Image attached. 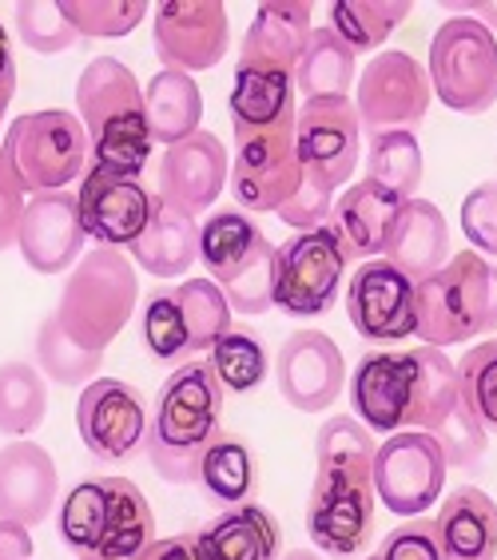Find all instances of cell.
<instances>
[{
    "instance_id": "6da1fadb",
    "label": "cell",
    "mask_w": 497,
    "mask_h": 560,
    "mask_svg": "<svg viewBox=\"0 0 497 560\" xmlns=\"http://www.w3.org/2000/svg\"><path fill=\"white\" fill-rule=\"evenodd\" d=\"M77 112L88 136L92 167L104 175L140 179L152 160V136L143 116V88L116 56H96L77 80Z\"/></svg>"
},
{
    "instance_id": "7a4b0ae2",
    "label": "cell",
    "mask_w": 497,
    "mask_h": 560,
    "mask_svg": "<svg viewBox=\"0 0 497 560\" xmlns=\"http://www.w3.org/2000/svg\"><path fill=\"white\" fill-rule=\"evenodd\" d=\"M223 389L207 362H184L155 394L143 453L167 486H195L199 457L223 425Z\"/></svg>"
},
{
    "instance_id": "3957f363",
    "label": "cell",
    "mask_w": 497,
    "mask_h": 560,
    "mask_svg": "<svg viewBox=\"0 0 497 560\" xmlns=\"http://www.w3.org/2000/svg\"><path fill=\"white\" fill-rule=\"evenodd\" d=\"M497 330V267L477 250H458L430 279L414 282V335L421 346L470 342Z\"/></svg>"
},
{
    "instance_id": "277c9868",
    "label": "cell",
    "mask_w": 497,
    "mask_h": 560,
    "mask_svg": "<svg viewBox=\"0 0 497 560\" xmlns=\"http://www.w3.org/2000/svg\"><path fill=\"white\" fill-rule=\"evenodd\" d=\"M140 302V279L124 250L96 247L68 270L65 291L56 302V323L84 350L104 354L131 323Z\"/></svg>"
},
{
    "instance_id": "5b68a950",
    "label": "cell",
    "mask_w": 497,
    "mask_h": 560,
    "mask_svg": "<svg viewBox=\"0 0 497 560\" xmlns=\"http://www.w3.org/2000/svg\"><path fill=\"white\" fill-rule=\"evenodd\" d=\"M0 163L24 195L65 191L88 172V136L77 112H24L0 140Z\"/></svg>"
},
{
    "instance_id": "8992f818",
    "label": "cell",
    "mask_w": 497,
    "mask_h": 560,
    "mask_svg": "<svg viewBox=\"0 0 497 560\" xmlns=\"http://www.w3.org/2000/svg\"><path fill=\"white\" fill-rule=\"evenodd\" d=\"M199 259L235 314L270 311L275 247L247 211H239V207L211 211L199 226Z\"/></svg>"
},
{
    "instance_id": "52a82bcc",
    "label": "cell",
    "mask_w": 497,
    "mask_h": 560,
    "mask_svg": "<svg viewBox=\"0 0 497 560\" xmlns=\"http://www.w3.org/2000/svg\"><path fill=\"white\" fill-rule=\"evenodd\" d=\"M350 250L331 223L299 231L282 247H275V275H270V306L287 318H319L335 306L338 287L350 267Z\"/></svg>"
},
{
    "instance_id": "ba28073f",
    "label": "cell",
    "mask_w": 497,
    "mask_h": 560,
    "mask_svg": "<svg viewBox=\"0 0 497 560\" xmlns=\"http://www.w3.org/2000/svg\"><path fill=\"white\" fill-rule=\"evenodd\" d=\"M430 92L450 112L482 116L497 100V40L474 16H450L430 44Z\"/></svg>"
},
{
    "instance_id": "9c48e42d",
    "label": "cell",
    "mask_w": 497,
    "mask_h": 560,
    "mask_svg": "<svg viewBox=\"0 0 497 560\" xmlns=\"http://www.w3.org/2000/svg\"><path fill=\"white\" fill-rule=\"evenodd\" d=\"M446 457L430 433L402 430L390 433L374 453L370 465V486L382 505L402 521L421 517L446 489Z\"/></svg>"
},
{
    "instance_id": "30bf717a",
    "label": "cell",
    "mask_w": 497,
    "mask_h": 560,
    "mask_svg": "<svg viewBox=\"0 0 497 560\" xmlns=\"http://www.w3.org/2000/svg\"><path fill=\"white\" fill-rule=\"evenodd\" d=\"M430 75L411 52H379L355 80V116L367 136L411 131L430 108Z\"/></svg>"
},
{
    "instance_id": "8fae6325",
    "label": "cell",
    "mask_w": 497,
    "mask_h": 560,
    "mask_svg": "<svg viewBox=\"0 0 497 560\" xmlns=\"http://www.w3.org/2000/svg\"><path fill=\"white\" fill-rule=\"evenodd\" d=\"M77 430L96 462H128L148 438V401L119 377H96L80 389Z\"/></svg>"
},
{
    "instance_id": "7c38bea8",
    "label": "cell",
    "mask_w": 497,
    "mask_h": 560,
    "mask_svg": "<svg viewBox=\"0 0 497 560\" xmlns=\"http://www.w3.org/2000/svg\"><path fill=\"white\" fill-rule=\"evenodd\" d=\"M228 184L243 211H255V215L275 211L279 215V207L303 184V163L294 151V124L239 140L235 163L228 167Z\"/></svg>"
},
{
    "instance_id": "4fadbf2b",
    "label": "cell",
    "mask_w": 497,
    "mask_h": 560,
    "mask_svg": "<svg viewBox=\"0 0 497 560\" xmlns=\"http://www.w3.org/2000/svg\"><path fill=\"white\" fill-rule=\"evenodd\" d=\"M231 24L219 0H160L155 56L167 72H207L228 56Z\"/></svg>"
},
{
    "instance_id": "5bb4252c",
    "label": "cell",
    "mask_w": 497,
    "mask_h": 560,
    "mask_svg": "<svg viewBox=\"0 0 497 560\" xmlns=\"http://www.w3.org/2000/svg\"><path fill=\"white\" fill-rule=\"evenodd\" d=\"M294 151L303 172H314L335 191L350 184L362 155V128L350 96L303 100V108L294 112Z\"/></svg>"
},
{
    "instance_id": "9a60e30c",
    "label": "cell",
    "mask_w": 497,
    "mask_h": 560,
    "mask_svg": "<svg viewBox=\"0 0 497 560\" xmlns=\"http://www.w3.org/2000/svg\"><path fill=\"white\" fill-rule=\"evenodd\" d=\"M374 486L355 477H314L307 501V537L319 552L358 557L374 540Z\"/></svg>"
},
{
    "instance_id": "2e32d148",
    "label": "cell",
    "mask_w": 497,
    "mask_h": 560,
    "mask_svg": "<svg viewBox=\"0 0 497 560\" xmlns=\"http://www.w3.org/2000/svg\"><path fill=\"white\" fill-rule=\"evenodd\" d=\"M275 382L282 401L299 413H323L346 386L343 350L323 330H294L275 354Z\"/></svg>"
},
{
    "instance_id": "e0dca14e",
    "label": "cell",
    "mask_w": 497,
    "mask_h": 560,
    "mask_svg": "<svg viewBox=\"0 0 497 560\" xmlns=\"http://www.w3.org/2000/svg\"><path fill=\"white\" fill-rule=\"evenodd\" d=\"M346 314L358 338L402 342L414 335V282L386 259H370L350 275Z\"/></svg>"
},
{
    "instance_id": "ac0fdd59",
    "label": "cell",
    "mask_w": 497,
    "mask_h": 560,
    "mask_svg": "<svg viewBox=\"0 0 497 560\" xmlns=\"http://www.w3.org/2000/svg\"><path fill=\"white\" fill-rule=\"evenodd\" d=\"M80 226L88 238H96V247L124 250L143 235V226L155 211V195L140 179H124V175L84 172L77 191Z\"/></svg>"
},
{
    "instance_id": "d6986e66",
    "label": "cell",
    "mask_w": 497,
    "mask_h": 560,
    "mask_svg": "<svg viewBox=\"0 0 497 560\" xmlns=\"http://www.w3.org/2000/svg\"><path fill=\"white\" fill-rule=\"evenodd\" d=\"M414 406V350H374L350 374V418L370 433H402Z\"/></svg>"
},
{
    "instance_id": "ffe728a7",
    "label": "cell",
    "mask_w": 497,
    "mask_h": 560,
    "mask_svg": "<svg viewBox=\"0 0 497 560\" xmlns=\"http://www.w3.org/2000/svg\"><path fill=\"white\" fill-rule=\"evenodd\" d=\"M228 148L211 131H195L184 143L163 151L160 160V203L184 211V215H204L228 187Z\"/></svg>"
},
{
    "instance_id": "44dd1931",
    "label": "cell",
    "mask_w": 497,
    "mask_h": 560,
    "mask_svg": "<svg viewBox=\"0 0 497 560\" xmlns=\"http://www.w3.org/2000/svg\"><path fill=\"white\" fill-rule=\"evenodd\" d=\"M88 235L80 226L77 195L68 191H44L28 195L24 203L21 231H16V247H21L24 262L36 275H65L80 262Z\"/></svg>"
},
{
    "instance_id": "7402d4cb",
    "label": "cell",
    "mask_w": 497,
    "mask_h": 560,
    "mask_svg": "<svg viewBox=\"0 0 497 560\" xmlns=\"http://www.w3.org/2000/svg\"><path fill=\"white\" fill-rule=\"evenodd\" d=\"M294 68L270 65L259 56H239L235 84L228 96V116L235 140L294 124Z\"/></svg>"
},
{
    "instance_id": "603a6c76",
    "label": "cell",
    "mask_w": 497,
    "mask_h": 560,
    "mask_svg": "<svg viewBox=\"0 0 497 560\" xmlns=\"http://www.w3.org/2000/svg\"><path fill=\"white\" fill-rule=\"evenodd\" d=\"M60 474L53 453L36 442H9L0 450V521L36 528L53 517Z\"/></svg>"
},
{
    "instance_id": "cb8c5ba5",
    "label": "cell",
    "mask_w": 497,
    "mask_h": 560,
    "mask_svg": "<svg viewBox=\"0 0 497 560\" xmlns=\"http://www.w3.org/2000/svg\"><path fill=\"white\" fill-rule=\"evenodd\" d=\"M382 259L398 267L411 282L430 279L450 259V223L430 199H406L390 219Z\"/></svg>"
},
{
    "instance_id": "d4e9b609",
    "label": "cell",
    "mask_w": 497,
    "mask_h": 560,
    "mask_svg": "<svg viewBox=\"0 0 497 560\" xmlns=\"http://www.w3.org/2000/svg\"><path fill=\"white\" fill-rule=\"evenodd\" d=\"M195 549L204 560H279L282 528L275 513L255 501L223 509L207 528L195 533Z\"/></svg>"
},
{
    "instance_id": "484cf974",
    "label": "cell",
    "mask_w": 497,
    "mask_h": 560,
    "mask_svg": "<svg viewBox=\"0 0 497 560\" xmlns=\"http://www.w3.org/2000/svg\"><path fill=\"white\" fill-rule=\"evenodd\" d=\"M438 549L442 560H494L497 557V505L482 489L465 486L446 497L438 517Z\"/></svg>"
},
{
    "instance_id": "4316f807",
    "label": "cell",
    "mask_w": 497,
    "mask_h": 560,
    "mask_svg": "<svg viewBox=\"0 0 497 560\" xmlns=\"http://www.w3.org/2000/svg\"><path fill=\"white\" fill-rule=\"evenodd\" d=\"M131 262L155 279H180L199 259V223L175 207L155 199V211L143 226V235L131 243Z\"/></svg>"
},
{
    "instance_id": "83f0119b",
    "label": "cell",
    "mask_w": 497,
    "mask_h": 560,
    "mask_svg": "<svg viewBox=\"0 0 497 560\" xmlns=\"http://www.w3.org/2000/svg\"><path fill=\"white\" fill-rule=\"evenodd\" d=\"M398 203H406V199H394V195L374 187L370 179L350 184L338 195L331 226L338 231L343 247L350 250V259H382V243H386L390 219H394Z\"/></svg>"
},
{
    "instance_id": "f1b7e54d",
    "label": "cell",
    "mask_w": 497,
    "mask_h": 560,
    "mask_svg": "<svg viewBox=\"0 0 497 560\" xmlns=\"http://www.w3.org/2000/svg\"><path fill=\"white\" fill-rule=\"evenodd\" d=\"M143 116H148L152 143H163V148H175L187 136H195L204 124V92L195 84V75L160 68L143 88Z\"/></svg>"
},
{
    "instance_id": "f546056e",
    "label": "cell",
    "mask_w": 497,
    "mask_h": 560,
    "mask_svg": "<svg viewBox=\"0 0 497 560\" xmlns=\"http://www.w3.org/2000/svg\"><path fill=\"white\" fill-rule=\"evenodd\" d=\"M311 12L314 9L307 0H267V4H259L247 36L239 44V56H259L270 65L294 68L314 33Z\"/></svg>"
},
{
    "instance_id": "4dcf8cb0",
    "label": "cell",
    "mask_w": 497,
    "mask_h": 560,
    "mask_svg": "<svg viewBox=\"0 0 497 560\" xmlns=\"http://www.w3.org/2000/svg\"><path fill=\"white\" fill-rule=\"evenodd\" d=\"M195 486L204 489V497L211 505L235 509L247 505L255 486H259V465H255V453L243 438L219 430L211 438V445L199 457V474H195Z\"/></svg>"
},
{
    "instance_id": "1f68e13d",
    "label": "cell",
    "mask_w": 497,
    "mask_h": 560,
    "mask_svg": "<svg viewBox=\"0 0 497 560\" xmlns=\"http://www.w3.org/2000/svg\"><path fill=\"white\" fill-rule=\"evenodd\" d=\"M155 540V517L148 497L128 477H108V528L100 540V560H131Z\"/></svg>"
},
{
    "instance_id": "d6a6232c",
    "label": "cell",
    "mask_w": 497,
    "mask_h": 560,
    "mask_svg": "<svg viewBox=\"0 0 497 560\" xmlns=\"http://www.w3.org/2000/svg\"><path fill=\"white\" fill-rule=\"evenodd\" d=\"M355 60L358 56L331 28H314L299 65H294V92H303V100L350 96L358 80Z\"/></svg>"
},
{
    "instance_id": "836d02e7",
    "label": "cell",
    "mask_w": 497,
    "mask_h": 560,
    "mask_svg": "<svg viewBox=\"0 0 497 560\" xmlns=\"http://www.w3.org/2000/svg\"><path fill=\"white\" fill-rule=\"evenodd\" d=\"M175 291V326L184 335L187 358L207 354L231 330V306L211 279H187Z\"/></svg>"
},
{
    "instance_id": "e575fe53",
    "label": "cell",
    "mask_w": 497,
    "mask_h": 560,
    "mask_svg": "<svg viewBox=\"0 0 497 560\" xmlns=\"http://www.w3.org/2000/svg\"><path fill=\"white\" fill-rule=\"evenodd\" d=\"M462 386H458V366L442 350L434 346H414V406H411V430L434 433L450 418Z\"/></svg>"
},
{
    "instance_id": "d590c367",
    "label": "cell",
    "mask_w": 497,
    "mask_h": 560,
    "mask_svg": "<svg viewBox=\"0 0 497 560\" xmlns=\"http://www.w3.org/2000/svg\"><path fill=\"white\" fill-rule=\"evenodd\" d=\"M379 442L374 433L350 413H331L323 421V430L314 438V462L319 474L314 477H355V481H370V465H374Z\"/></svg>"
},
{
    "instance_id": "8d00e7d4",
    "label": "cell",
    "mask_w": 497,
    "mask_h": 560,
    "mask_svg": "<svg viewBox=\"0 0 497 560\" xmlns=\"http://www.w3.org/2000/svg\"><path fill=\"white\" fill-rule=\"evenodd\" d=\"M411 16L406 0H335L331 4V33L350 52H374L390 40V33Z\"/></svg>"
},
{
    "instance_id": "74e56055",
    "label": "cell",
    "mask_w": 497,
    "mask_h": 560,
    "mask_svg": "<svg viewBox=\"0 0 497 560\" xmlns=\"http://www.w3.org/2000/svg\"><path fill=\"white\" fill-rule=\"evenodd\" d=\"M421 175H426V160H421V143L414 131H379L370 136L367 148V179L394 199H414Z\"/></svg>"
},
{
    "instance_id": "f35d334b",
    "label": "cell",
    "mask_w": 497,
    "mask_h": 560,
    "mask_svg": "<svg viewBox=\"0 0 497 560\" xmlns=\"http://www.w3.org/2000/svg\"><path fill=\"white\" fill-rule=\"evenodd\" d=\"M104 528H108V477H84L68 489L60 517H56V533L72 552L96 557Z\"/></svg>"
},
{
    "instance_id": "ab89813d",
    "label": "cell",
    "mask_w": 497,
    "mask_h": 560,
    "mask_svg": "<svg viewBox=\"0 0 497 560\" xmlns=\"http://www.w3.org/2000/svg\"><path fill=\"white\" fill-rule=\"evenodd\" d=\"M48 386L33 362H0V433L28 438L44 425Z\"/></svg>"
},
{
    "instance_id": "60d3db41",
    "label": "cell",
    "mask_w": 497,
    "mask_h": 560,
    "mask_svg": "<svg viewBox=\"0 0 497 560\" xmlns=\"http://www.w3.org/2000/svg\"><path fill=\"white\" fill-rule=\"evenodd\" d=\"M207 366H211V374H216L223 394H255V389L267 382L270 358L251 330L231 326L228 335L207 350Z\"/></svg>"
},
{
    "instance_id": "b9f144b4",
    "label": "cell",
    "mask_w": 497,
    "mask_h": 560,
    "mask_svg": "<svg viewBox=\"0 0 497 560\" xmlns=\"http://www.w3.org/2000/svg\"><path fill=\"white\" fill-rule=\"evenodd\" d=\"M100 362H104V354L72 342L53 314L41 323V330H36V370H41V377H53L60 386H88V382H96Z\"/></svg>"
},
{
    "instance_id": "7bdbcfd3",
    "label": "cell",
    "mask_w": 497,
    "mask_h": 560,
    "mask_svg": "<svg viewBox=\"0 0 497 560\" xmlns=\"http://www.w3.org/2000/svg\"><path fill=\"white\" fill-rule=\"evenodd\" d=\"M56 9L72 24V33L92 36V40L128 36L148 16L143 0H56Z\"/></svg>"
},
{
    "instance_id": "ee69618b",
    "label": "cell",
    "mask_w": 497,
    "mask_h": 560,
    "mask_svg": "<svg viewBox=\"0 0 497 560\" xmlns=\"http://www.w3.org/2000/svg\"><path fill=\"white\" fill-rule=\"evenodd\" d=\"M458 386L462 406L477 418L486 433H497V338L477 342L458 362Z\"/></svg>"
},
{
    "instance_id": "f6af8a7d",
    "label": "cell",
    "mask_w": 497,
    "mask_h": 560,
    "mask_svg": "<svg viewBox=\"0 0 497 560\" xmlns=\"http://www.w3.org/2000/svg\"><path fill=\"white\" fill-rule=\"evenodd\" d=\"M16 36H21L24 48H33L41 56L68 52V48L80 44V36L72 33V24L48 0H21L16 4Z\"/></svg>"
},
{
    "instance_id": "bcb514c9",
    "label": "cell",
    "mask_w": 497,
    "mask_h": 560,
    "mask_svg": "<svg viewBox=\"0 0 497 560\" xmlns=\"http://www.w3.org/2000/svg\"><path fill=\"white\" fill-rule=\"evenodd\" d=\"M430 438L438 442V450H442L446 465H462V469L474 465L477 457L486 453V442H489V433L477 425V418L465 410L462 401H458L454 410H450V418H446Z\"/></svg>"
},
{
    "instance_id": "7dc6e473",
    "label": "cell",
    "mask_w": 497,
    "mask_h": 560,
    "mask_svg": "<svg viewBox=\"0 0 497 560\" xmlns=\"http://www.w3.org/2000/svg\"><path fill=\"white\" fill-rule=\"evenodd\" d=\"M335 215V187L319 179L314 172H303V184L299 191L279 207V219L291 226L294 235L299 231H314V226H326Z\"/></svg>"
},
{
    "instance_id": "c3c4849f",
    "label": "cell",
    "mask_w": 497,
    "mask_h": 560,
    "mask_svg": "<svg viewBox=\"0 0 497 560\" xmlns=\"http://www.w3.org/2000/svg\"><path fill=\"white\" fill-rule=\"evenodd\" d=\"M462 231L482 259H497V179H486L465 195Z\"/></svg>"
},
{
    "instance_id": "681fc988",
    "label": "cell",
    "mask_w": 497,
    "mask_h": 560,
    "mask_svg": "<svg viewBox=\"0 0 497 560\" xmlns=\"http://www.w3.org/2000/svg\"><path fill=\"white\" fill-rule=\"evenodd\" d=\"M379 560H442V549H438V533H434V521H406L398 525L390 537H382Z\"/></svg>"
},
{
    "instance_id": "f907efd6",
    "label": "cell",
    "mask_w": 497,
    "mask_h": 560,
    "mask_svg": "<svg viewBox=\"0 0 497 560\" xmlns=\"http://www.w3.org/2000/svg\"><path fill=\"white\" fill-rule=\"evenodd\" d=\"M24 203H28V195L16 187L9 167L0 163V250H9L12 243H16V231H21V219H24Z\"/></svg>"
},
{
    "instance_id": "816d5d0a",
    "label": "cell",
    "mask_w": 497,
    "mask_h": 560,
    "mask_svg": "<svg viewBox=\"0 0 497 560\" xmlns=\"http://www.w3.org/2000/svg\"><path fill=\"white\" fill-rule=\"evenodd\" d=\"M131 560H204L195 549V533H180V537L152 540L148 549H140Z\"/></svg>"
},
{
    "instance_id": "f5cc1de1",
    "label": "cell",
    "mask_w": 497,
    "mask_h": 560,
    "mask_svg": "<svg viewBox=\"0 0 497 560\" xmlns=\"http://www.w3.org/2000/svg\"><path fill=\"white\" fill-rule=\"evenodd\" d=\"M0 560H36L33 528L0 521Z\"/></svg>"
},
{
    "instance_id": "db71d44e",
    "label": "cell",
    "mask_w": 497,
    "mask_h": 560,
    "mask_svg": "<svg viewBox=\"0 0 497 560\" xmlns=\"http://www.w3.org/2000/svg\"><path fill=\"white\" fill-rule=\"evenodd\" d=\"M12 92H16V60H12V44L9 33L0 28V116L9 112Z\"/></svg>"
},
{
    "instance_id": "11a10c76",
    "label": "cell",
    "mask_w": 497,
    "mask_h": 560,
    "mask_svg": "<svg viewBox=\"0 0 497 560\" xmlns=\"http://www.w3.org/2000/svg\"><path fill=\"white\" fill-rule=\"evenodd\" d=\"M465 12H477L474 21L482 24V28H489V33H497V4L494 0H474V4H462Z\"/></svg>"
},
{
    "instance_id": "9f6ffc18",
    "label": "cell",
    "mask_w": 497,
    "mask_h": 560,
    "mask_svg": "<svg viewBox=\"0 0 497 560\" xmlns=\"http://www.w3.org/2000/svg\"><path fill=\"white\" fill-rule=\"evenodd\" d=\"M279 560H323L319 552H311V549H291V552H282Z\"/></svg>"
},
{
    "instance_id": "6f0895ef",
    "label": "cell",
    "mask_w": 497,
    "mask_h": 560,
    "mask_svg": "<svg viewBox=\"0 0 497 560\" xmlns=\"http://www.w3.org/2000/svg\"><path fill=\"white\" fill-rule=\"evenodd\" d=\"M77 560H100V557H77Z\"/></svg>"
},
{
    "instance_id": "680465c9",
    "label": "cell",
    "mask_w": 497,
    "mask_h": 560,
    "mask_svg": "<svg viewBox=\"0 0 497 560\" xmlns=\"http://www.w3.org/2000/svg\"><path fill=\"white\" fill-rule=\"evenodd\" d=\"M362 560H379V557H374V552H370V557H362Z\"/></svg>"
},
{
    "instance_id": "91938a15",
    "label": "cell",
    "mask_w": 497,
    "mask_h": 560,
    "mask_svg": "<svg viewBox=\"0 0 497 560\" xmlns=\"http://www.w3.org/2000/svg\"><path fill=\"white\" fill-rule=\"evenodd\" d=\"M0 119H4V116H0Z\"/></svg>"
}]
</instances>
